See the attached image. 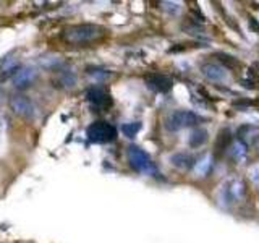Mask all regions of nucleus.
Listing matches in <instances>:
<instances>
[{"label":"nucleus","mask_w":259,"mask_h":243,"mask_svg":"<svg viewBox=\"0 0 259 243\" xmlns=\"http://www.w3.org/2000/svg\"><path fill=\"white\" fill-rule=\"evenodd\" d=\"M105 34V29L99 24L83 23L73 24L63 31V37L70 44H91L94 40L101 39Z\"/></svg>","instance_id":"obj_1"},{"label":"nucleus","mask_w":259,"mask_h":243,"mask_svg":"<svg viewBox=\"0 0 259 243\" xmlns=\"http://www.w3.org/2000/svg\"><path fill=\"white\" fill-rule=\"evenodd\" d=\"M245 193H246V188H245V183H243L241 178H229L221 188V199L222 206L225 208H230L233 205H238L240 201H243L245 198Z\"/></svg>","instance_id":"obj_2"},{"label":"nucleus","mask_w":259,"mask_h":243,"mask_svg":"<svg viewBox=\"0 0 259 243\" xmlns=\"http://www.w3.org/2000/svg\"><path fill=\"white\" fill-rule=\"evenodd\" d=\"M86 135H88L89 141H93L96 144H105V143L113 141L117 138V128L112 124H109V122L99 120L88 127Z\"/></svg>","instance_id":"obj_3"},{"label":"nucleus","mask_w":259,"mask_h":243,"mask_svg":"<svg viewBox=\"0 0 259 243\" xmlns=\"http://www.w3.org/2000/svg\"><path fill=\"white\" fill-rule=\"evenodd\" d=\"M199 122H201V117L191 110H175L167 117L165 128L168 132H180L183 128L198 125Z\"/></svg>","instance_id":"obj_4"},{"label":"nucleus","mask_w":259,"mask_h":243,"mask_svg":"<svg viewBox=\"0 0 259 243\" xmlns=\"http://www.w3.org/2000/svg\"><path fill=\"white\" fill-rule=\"evenodd\" d=\"M128 160H130V166L140 174H154L156 172V166H154V162L149 157V154L144 149H141L140 146H132V148L128 149Z\"/></svg>","instance_id":"obj_5"},{"label":"nucleus","mask_w":259,"mask_h":243,"mask_svg":"<svg viewBox=\"0 0 259 243\" xmlns=\"http://www.w3.org/2000/svg\"><path fill=\"white\" fill-rule=\"evenodd\" d=\"M10 107L13 113H16L21 118H32L36 115L34 105L26 96H13L10 99Z\"/></svg>","instance_id":"obj_6"},{"label":"nucleus","mask_w":259,"mask_h":243,"mask_svg":"<svg viewBox=\"0 0 259 243\" xmlns=\"http://www.w3.org/2000/svg\"><path fill=\"white\" fill-rule=\"evenodd\" d=\"M146 85H148L149 89H152V91H156V93H168L174 86V81L167 75L152 73V75L146 76Z\"/></svg>","instance_id":"obj_7"},{"label":"nucleus","mask_w":259,"mask_h":243,"mask_svg":"<svg viewBox=\"0 0 259 243\" xmlns=\"http://www.w3.org/2000/svg\"><path fill=\"white\" fill-rule=\"evenodd\" d=\"M201 71L207 79L210 81H215V83H222V81L227 79L229 73H227L225 67L219 63H212V62H207V63H202L201 65Z\"/></svg>","instance_id":"obj_8"},{"label":"nucleus","mask_w":259,"mask_h":243,"mask_svg":"<svg viewBox=\"0 0 259 243\" xmlns=\"http://www.w3.org/2000/svg\"><path fill=\"white\" fill-rule=\"evenodd\" d=\"M88 101L91 102L93 105H96L97 109H109L110 105L113 104L112 102V97L109 93H105L104 89L101 88H91L88 91Z\"/></svg>","instance_id":"obj_9"},{"label":"nucleus","mask_w":259,"mask_h":243,"mask_svg":"<svg viewBox=\"0 0 259 243\" xmlns=\"http://www.w3.org/2000/svg\"><path fill=\"white\" fill-rule=\"evenodd\" d=\"M238 138L245 148L246 146H256V148H259V128L256 127L243 125L238 130Z\"/></svg>","instance_id":"obj_10"},{"label":"nucleus","mask_w":259,"mask_h":243,"mask_svg":"<svg viewBox=\"0 0 259 243\" xmlns=\"http://www.w3.org/2000/svg\"><path fill=\"white\" fill-rule=\"evenodd\" d=\"M37 71L34 68H23L15 75L13 78V85L16 88H28L32 85V81L36 79Z\"/></svg>","instance_id":"obj_11"},{"label":"nucleus","mask_w":259,"mask_h":243,"mask_svg":"<svg viewBox=\"0 0 259 243\" xmlns=\"http://www.w3.org/2000/svg\"><path fill=\"white\" fill-rule=\"evenodd\" d=\"M170 162H172V166L177 169L188 170L190 167L194 166V157L190 156V154H186V152H178V154H174V156L170 157Z\"/></svg>","instance_id":"obj_12"},{"label":"nucleus","mask_w":259,"mask_h":243,"mask_svg":"<svg viewBox=\"0 0 259 243\" xmlns=\"http://www.w3.org/2000/svg\"><path fill=\"white\" fill-rule=\"evenodd\" d=\"M233 141V133L230 132L229 128H224L221 133H219V138H217V143H215V149L217 152H225L227 149L230 148V144Z\"/></svg>","instance_id":"obj_13"},{"label":"nucleus","mask_w":259,"mask_h":243,"mask_svg":"<svg viewBox=\"0 0 259 243\" xmlns=\"http://www.w3.org/2000/svg\"><path fill=\"white\" fill-rule=\"evenodd\" d=\"M207 141V132L206 130H202V128H196L194 132L190 135V146L191 148H199V146H202Z\"/></svg>","instance_id":"obj_14"},{"label":"nucleus","mask_w":259,"mask_h":243,"mask_svg":"<svg viewBox=\"0 0 259 243\" xmlns=\"http://www.w3.org/2000/svg\"><path fill=\"white\" fill-rule=\"evenodd\" d=\"M141 128H143L141 122H132V124H125L123 127H121V132H123V135L128 138H135L138 133L141 132Z\"/></svg>","instance_id":"obj_15"},{"label":"nucleus","mask_w":259,"mask_h":243,"mask_svg":"<svg viewBox=\"0 0 259 243\" xmlns=\"http://www.w3.org/2000/svg\"><path fill=\"white\" fill-rule=\"evenodd\" d=\"M210 166H212V162H210V157H204L201 162L196 164V174L198 175H207Z\"/></svg>","instance_id":"obj_16"},{"label":"nucleus","mask_w":259,"mask_h":243,"mask_svg":"<svg viewBox=\"0 0 259 243\" xmlns=\"http://www.w3.org/2000/svg\"><path fill=\"white\" fill-rule=\"evenodd\" d=\"M249 178L253 180L254 183H259V164L254 166L253 169L249 170Z\"/></svg>","instance_id":"obj_17"}]
</instances>
